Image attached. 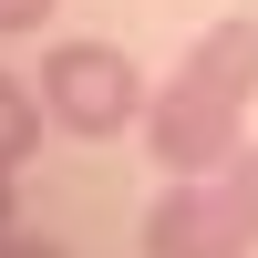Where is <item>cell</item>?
I'll list each match as a JSON object with an SVG mask.
<instances>
[{"label":"cell","instance_id":"1","mask_svg":"<svg viewBox=\"0 0 258 258\" xmlns=\"http://www.w3.org/2000/svg\"><path fill=\"white\" fill-rule=\"evenodd\" d=\"M248 103H258V11H227L197 52H176V73L145 103L135 135L165 176H217L248 145Z\"/></svg>","mask_w":258,"mask_h":258},{"label":"cell","instance_id":"2","mask_svg":"<svg viewBox=\"0 0 258 258\" xmlns=\"http://www.w3.org/2000/svg\"><path fill=\"white\" fill-rule=\"evenodd\" d=\"M41 103H52V135H135L145 124V73L124 41H52V62H41Z\"/></svg>","mask_w":258,"mask_h":258},{"label":"cell","instance_id":"3","mask_svg":"<svg viewBox=\"0 0 258 258\" xmlns=\"http://www.w3.org/2000/svg\"><path fill=\"white\" fill-rule=\"evenodd\" d=\"M248 248L258 238L217 197V176H165V197L145 207V258H248Z\"/></svg>","mask_w":258,"mask_h":258},{"label":"cell","instance_id":"4","mask_svg":"<svg viewBox=\"0 0 258 258\" xmlns=\"http://www.w3.org/2000/svg\"><path fill=\"white\" fill-rule=\"evenodd\" d=\"M41 135H52V103H41V83L0 73V165H31Z\"/></svg>","mask_w":258,"mask_h":258},{"label":"cell","instance_id":"5","mask_svg":"<svg viewBox=\"0 0 258 258\" xmlns=\"http://www.w3.org/2000/svg\"><path fill=\"white\" fill-rule=\"evenodd\" d=\"M217 197L238 207V227H248V238H258V145H238V155L217 165Z\"/></svg>","mask_w":258,"mask_h":258},{"label":"cell","instance_id":"6","mask_svg":"<svg viewBox=\"0 0 258 258\" xmlns=\"http://www.w3.org/2000/svg\"><path fill=\"white\" fill-rule=\"evenodd\" d=\"M52 21V0H0V31H41Z\"/></svg>","mask_w":258,"mask_h":258},{"label":"cell","instance_id":"7","mask_svg":"<svg viewBox=\"0 0 258 258\" xmlns=\"http://www.w3.org/2000/svg\"><path fill=\"white\" fill-rule=\"evenodd\" d=\"M0 258H62L52 238H21V227H0Z\"/></svg>","mask_w":258,"mask_h":258},{"label":"cell","instance_id":"8","mask_svg":"<svg viewBox=\"0 0 258 258\" xmlns=\"http://www.w3.org/2000/svg\"><path fill=\"white\" fill-rule=\"evenodd\" d=\"M0 227H11V165H0Z\"/></svg>","mask_w":258,"mask_h":258}]
</instances>
